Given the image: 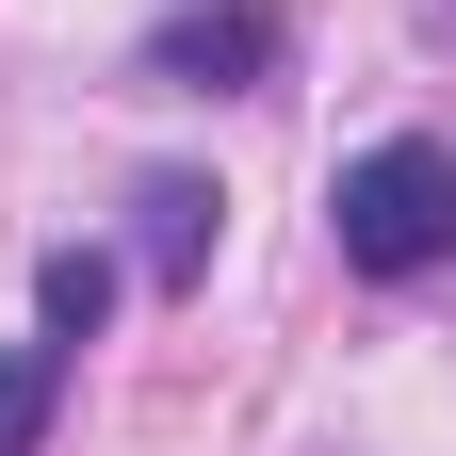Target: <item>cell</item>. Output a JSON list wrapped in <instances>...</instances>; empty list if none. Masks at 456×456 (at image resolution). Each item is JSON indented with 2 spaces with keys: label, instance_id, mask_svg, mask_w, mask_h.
<instances>
[{
  "label": "cell",
  "instance_id": "6da1fadb",
  "mask_svg": "<svg viewBox=\"0 0 456 456\" xmlns=\"http://www.w3.org/2000/svg\"><path fill=\"white\" fill-rule=\"evenodd\" d=\"M326 212H342V261L359 277H440L456 261V163L440 147H359Z\"/></svg>",
  "mask_w": 456,
  "mask_h": 456
},
{
  "label": "cell",
  "instance_id": "7a4b0ae2",
  "mask_svg": "<svg viewBox=\"0 0 456 456\" xmlns=\"http://www.w3.org/2000/svg\"><path fill=\"white\" fill-rule=\"evenodd\" d=\"M147 66H163V82H196V98H228V82H261V66H277V17H261V0H196V17H163V33H147Z\"/></svg>",
  "mask_w": 456,
  "mask_h": 456
},
{
  "label": "cell",
  "instance_id": "3957f363",
  "mask_svg": "<svg viewBox=\"0 0 456 456\" xmlns=\"http://www.w3.org/2000/svg\"><path fill=\"white\" fill-rule=\"evenodd\" d=\"M131 212H147V277H196L212 261V180H147Z\"/></svg>",
  "mask_w": 456,
  "mask_h": 456
},
{
  "label": "cell",
  "instance_id": "277c9868",
  "mask_svg": "<svg viewBox=\"0 0 456 456\" xmlns=\"http://www.w3.org/2000/svg\"><path fill=\"white\" fill-rule=\"evenodd\" d=\"M49 408H66V342H17V359H0V456H33Z\"/></svg>",
  "mask_w": 456,
  "mask_h": 456
},
{
  "label": "cell",
  "instance_id": "5b68a950",
  "mask_svg": "<svg viewBox=\"0 0 456 456\" xmlns=\"http://www.w3.org/2000/svg\"><path fill=\"white\" fill-rule=\"evenodd\" d=\"M98 310H114V261H98V245H66V261H49V326H66V342H82Z\"/></svg>",
  "mask_w": 456,
  "mask_h": 456
}]
</instances>
